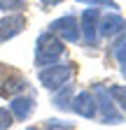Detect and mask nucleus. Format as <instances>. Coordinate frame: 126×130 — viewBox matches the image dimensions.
Instances as JSON below:
<instances>
[{
  "label": "nucleus",
  "instance_id": "a211bd4d",
  "mask_svg": "<svg viewBox=\"0 0 126 130\" xmlns=\"http://www.w3.org/2000/svg\"><path fill=\"white\" fill-rule=\"evenodd\" d=\"M58 3H63V0H42V5H44V7H49V5H58Z\"/></svg>",
  "mask_w": 126,
  "mask_h": 130
},
{
  "label": "nucleus",
  "instance_id": "aec40b11",
  "mask_svg": "<svg viewBox=\"0 0 126 130\" xmlns=\"http://www.w3.org/2000/svg\"><path fill=\"white\" fill-rule=\"evenodd\" d=\"M26 130H40V128H26Z\"/></svg>",
  "mask_w": 126,
  "mask_h": 130
},
{
  "label": "nucleus",
  "instance_id": "423d86ee",
  "mask_svg": "<svg viewBox=\"0 0 126 130\" xmlns=\"http://www.w3.org/2000/svg\"><path fill=\"white\" fill-rule=\"evenodd\" d=\"M26 28V16L19 12V14H7L0 19V42H7L12 37H17L19 32H23Z\"/></svg>",
  "mask_w": 126,
  "mask_h": 130
},
{
  "label": "nucleus",
  "instance_id": "0eeeda50",
  "mask_svg": "<svg viewBox=\"0 0 126 130\" xmlns=\"http://www.w3.org/2000/svg\"><path fill=\"white\" fill-rule=\"evenodd\" d=\"M82 35H84V42L96 46L98 42V9L96 7H89L82 12Z\"/></svg>",
  "mask_w": 126,
  "mask_h": 130
},
{
  "label": "nucleus",
  "instance_id": "4468645a",
  "mask_svg": "<svg viewBox=\"0 0 126 130\" xmlns=\"http://www.w3.org/2000/svg\"><path fill=\"white\" fill-rule=\"evenodd\" d=\"M110 95L115 98L121 111H126V86H110Z\"/></svg>",
  "mask_w": 126,
  "mask_h": 130
},
{
  "label": "nucleus",
  "instance_id": "f3484780",
  "mask_svg": "<svg viewBox=\"0 0 126 130\" xmlns=\"http://www.w3.org/2000/svg\"><path fill=\"white\" fill-rule=\"evenodd\" d=\"M47 128L49 130H72V123H61L58 119H49L47 121Z\"/></svg>",
  "mask_w": 126,
  "mask_h": 130
},
{
  "label": "nucleus",
  "instance_id": "6ab92c4d",
  "mask_svg": "<svg viewBox=\"0 0 126 130\" xmlns=\"http://www.w3.org/2000/svg\"><path fill=\"white\" fill-rule=\"evenodd\" d=\"M121 74H124V77H126V65H121Z\"/></svg>",
  "mask_w": 126,
  "mask_h": 130
},
{
  "label": "nucleus",
  "instance_id": "f8f14e48",
  "mask_svg": "<svg viewBox=\"0 0 126 130\" xmlns=\"http://www.w3.org/2000/svg\"><path fill=\"white\" fill-rule=\"evenodd\" d=\"M112 56L119 65H126V32L112 44Z\"/></svg>",
  "mask_w": 126,
  "mask_h": 130
},
{
  "label": "nucleus",
  "instance_id": "39448f33",
  "mask_svg": "<svg viewBox=\"0 0 126 130\" xmlns=\"http://www.w3.org/2000/svg\"><path fill=\"white\" fill-rule=\"evenodd\" d=\"M70 107H72V111H75V114H80L82 119H96V116H98L96 98H93V93H89V91L77 93V95L72 98Z\"/></svg>",
  "mask_w": 126,
  "mask_h": 130
},
{
  "label": "nucleus",
  "instance_id": "f03ea898",
  "mask_svg": "<svg viewBox=\"0 0 126 130\" xmlns=\"http://www.w3.org/2000/svg\"><path fill=\"white\" fill-rule=\"evenodd\" d=\"M91 93L96 98V107H98V114H100L103 123H121V111L117 109L115 98L110 95V88H105L103 84H96Z\"/></svg>",
  "mask_w": 126,
  "mask_h": 130
},
{
  "label": "nucleus",
  "instance_id": "6e6552de",
  "mask_svg": "<svg viewBox=\"0 0 126 130\" xmlns=\"http://www.w3.org/2000/svg\"><path fill=\"white\" fill-rule=\"evenodd\" d=\"M126 30V19L119 16L117 12H110L103 16V21L98 23V35L100 37H115L117 32Z\"/></svg>",
  "mask_w": 126,
  "mask_h": 130
},
{
  "label": "nucleus",
  "instance_id": "9b49d317",
  "mask_svg": "<svg viewBox=\"0 0 126 130\" xmlns=\"http://www.w3.org/2000/svg\"><path fill=\"white\" fill-rule=\"evenodd\" d=\"M68 100L72 102V86H61L58 91H56V95H54V105L58 107V109H70V105H68Z\"/></svg>",
  "mask_w": 126,
  "mask_h": 130
},
{
  "label": "nucleus",
  "instance_id": "7ed1b4c3",
  "mask_svg": "<svg viewBox=\"0 0 126 130\" xmlns=\"http://www.w3.org/2000/svg\"><path fill=\"white\" fill-rule=\"evenodd\" d=\"M70 77H72V65L70 63H63V65L56 63V65H49V68H42L40 74H37L40 84L49 91H58L61 86H66Z\"/></svg>",
  "mask_w": 126,
  "mask_h": 130
},
{
  "label": "nucleus",
  "instance_id": "20e7f679",
  "mask_svg": "<svg viewBox=\"0 0 126 130\" xmlns=\"http://www.w3.org/2000/svg\"><path fill=\"white\" fill-rule=\"evenodd\" d=\"M49 32H54L61 42H77L80 40V26H77V19L72 14H66V16H61V19L52 21L49 23Z\"/></svg>",
  "mask_w": 126,
  "mask_h": 130
},
{
  "label": "nucleus",
  "instance_id": "9d476101",
  "mask_svg": "<svg viewBox=\"0 0 126 130\" xmlns=\"http://www.w3.org/2000/svg\"><path fill=\"white\" fill-rule=\"evenodd\" d=\"M26 88V79L21 77H7L3 84H0V95L12 100V98H17V93H21Z\"/></svg>",
  "mask_w": 126,
  "mask_h": 130
},
{
  "label": "nucleus",
  "instance_id": "1a4fd4ad",
  "mask_svg": "<svg viewBox=\"0 0 126 130\" xmlns=\"http://www.w3.org/2000/svg\"><path fill=\"white\" fill-rule=\"evenodd\" d=\"M33 109H35V98H30V95H17L9 102V114L17 121H26L33 114Z\"/></svg>",
  "mask_w": 126,
  "mask_h": 130
},
{
  "label": "nucleus",
  "instance_id": "f257e3e1",
  "mask_svg": "<svg viewBox=\"0 0 126 130\" xmlns=\"http://www.w3.org/2000/svg\"><path fill=\"white\" fill-rule=\"evenodd\" d=\"M66 46L63 42L54 35V32H42L37 35V44H35V65L42 70V68H49V65H56V60L63 56Z\"/></svg>",
  "mask_w": 126,
  "mask_h": 130
},
{
  "label": "nucleus",
  "instance_id": "ddd939ff",
  "mask_svg": "<svg viewBox=\"0 0 126 130\" xmlns=\"http://www.w3.org/2000/svg\"><path fill=\"white\" fill-rule=\"evenodd\" d=\"M26 9V0H0V12L5 14H19Z\"/></svg>",
  "mask_w": 126,
  "mask_h": 130
},
{
  "label": "nucleus",
  "instance_id": "2eb2a0df",
  "mask_svg": "<svg viewBox=\"0 0 126 130\" xmlns=\"http://www.w3.org/2000/svg\"><path fill=\"white\" fill-rule=\"evenodd\" d=\"M77 3H84L89 7H110V9H119V5L115 3V0H77Z\"/></svg>",
  "mask_w": 126,
  "mask_h": 130
},
{
  "label": "nucleus",
  "instance_id": "dca6fc26",
  "mask_svg": "<svg viewBox=\"0 0 126 130\" xmlns=\"http://www.w3.org/2000/svg\"><path fill=\"white\" fill-rule=\"evenodd\" d=\"M12 121H14V116L9 114V109L0 107V130H7V128L12 125Z\"/></svg>",
  "mask_w": 126,
  "mask_h": 130
}]
</instances>
